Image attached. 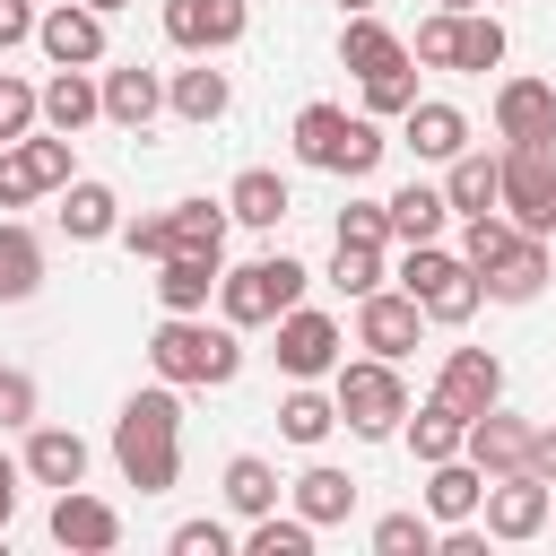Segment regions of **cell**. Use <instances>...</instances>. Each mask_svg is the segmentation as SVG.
Segmentation results:
<instances>
[{"label": "cell", "instance_id": "23", "mask_svg": "<svg viewBox=\"0 0 556 556\" xmlns=\"http://www.w3.org/2000/svg\"><path fill=\"white\" fill-rule=\"evenodd\" d=\"M434 400H452L460 417H478V408H495V400H504V365H495L486 348H452V356H443V374H434Z\"/></svg>", "mask_w": 556, "mask_h": 556}, {"label": "cell", "instance_id": "50", "mask_svg": "<svg viewBox=\"0 0 556 556\" xmlns=\"http://www.w3.org/2000/svg\"><path fill=\"white\" fill-rule=\"evenodd\" d=\"M35 35V0H0V52Z\"/></svg>", "mask_w": 556, "mask_h": 556}, {"label": "cell", "instance_id": "35", "mask_svg": "<svg viewBox=\"0 0 556 556\" xmlns=\"http://www.w3.org/2000/svg\"><path fill=\"white\" fill-rule=\"evenodd\" d=\"M35 287H43V235L0 217V304H26Z\"/></svg>", "mask_w": 556, "mask_h": 556}, {"label": "cell", "instance_id": "52", "mask_svg": "<svg viewBox=\"0 0 556 556\" xmlns=\"http://www.w3.org/2000/svg\"><path fill=\"white\" fill-rule=\"evenodd\" d=\"M530 469L556 486V426H539V434H530Z\"/></svg>", "mask_w": 556, "mask_h": 556}, {"label": "cell", "instance_id": "3", "mask_svg": "<svg viewBox=\"0 0 556 556\" xmlns=\"http://www.w3.org/2000/svg\"><path fill=\"white\" fill-rule=\"evenodd\" d=\"M304 287H313V269H304L295 252H261V261H243V269H217V321L269 330L287 304H304Z\"/></svg>", "mask_w": 556, "mask_h": 556}, {"label": "cell", "instance_id": "31", "mask_svg": "<svg viewBox=\"0 0 556 556\" xmlns=\"http://www.w3.org/2000/svg\"><path fill=\"white\" fill-rule=\"evenodd\" d=\"M382 217H391V243H434L443 217H452V200H443V182H400L382 200Z\"/></svg>", "mask_w": 556, "mask_h": 556}, {"label": "cell", "instance_id": "12", "mask_svg": "<svg viewBox=\"0 0 556 556\" xmlns=\"http://www.w3.org/2000/svg\"><path fill=\"white\" fill-rule=\"evenodd\" d=\"M35 43H43L52 70H96V61H104V9H87V0H52V9L35 17Z\"/></svg>", "mask_w": 556, "mask_h": 556}, {"label": "cell", "instance_id": "51", "mask_svg": "<svg viewBox=\"0 0 556 556\" xmlns=\"http://www.w3.org/2000/svg\"><path fill=\"white\" fill-rule=\"evenodd\" d=\"M17 486H26V469H17V460H9V452H0V530H9V521H17Z\"/></svg>", "mask_w": 556, "mask_h": 556}, {"label": "cell", "instance_id": "19", "mask_svg": "<svg viewBox=\"0 0 556 556\" xmlns=\"http://www.w3.org/2000/svg\"><path fill=\"white\" fill-rule=\"evenodd\" d=\"M35 122H43V130H61V139H78L87 122H104L96 70H52V78L35 87Z\"/></svg>", "mask_w": 556, "mask_h": 556}, {"label": "cell", "instance_id": "27", "mask_svg": "<svg viewBox=\"0 0 556 556\" xmlns=\"http://www.w3.org/2000/svg\"><path fill=\"white\" fill-rule=\"evenodd\" d=\"M287 504H295L313 530H339V521L356 513V478H348V469H330V460H313L304 478H287Z\"/></svg>", "mask_w": 556, "mask_h": 556}, {"label": "cell", "instance_id": "18", "mask_svg": "<svg viewBox=\"0 0 556 556\" xmlns=\"http://www.w3.org/2000/svg\"><path fill=\"white\" fill-rule=\"evenodd\" d=\"M96 96H104V122H122V130H148V122L165 113V78H156L148 61L96 70Z\"/></svg>", "mask_w": 556, "mask_h": 556}, {"label": "cell", "instance_id": "24", "mask_svg": "<svg viewBox=\"0 0 556 556\" xmlns=\"http://www.w3.org/2000/svg\"><path fill=\"white\" fill-rule=\"evenodd\" d=\"M287 208H295V191H287V174H278V165H243V174L226 182V217H235V226H252V235H269Z\"/></svg>", "mask_w": 556, "mask_h": 556}, {"label": "cell", "instance_id": "54", "mask_svg": "<svg viewBox=\"0 0 556 556\" xmlns=\"http://www.w3.org/2000/svg\"><path fill=\"white\" fill-rule=\"evenodd\" d=\"M87 9H104V17H113V9H130V0H87Z\"/></svg>", "mask_w": 556, "mask_h": 556}, {"label": "cell", "instance_id": "9", "mask_svg": "<svg viewBox=\"0 0 556 556\" xmlns=\"http://www.w3.org/2000/svg\"><path fill=\"white\" fill-rule=\"evenodd\" d=\"M547 513H556V486H547L539 469L486 478V495H478V521H486V539H504V547L539 539V530H547Z\"/></svg>", "mask_w": 556, "mask_h": 556}, {"label": "cell", "instance_id": "22", "mask_svg": "<svg viewBox=\"0 0 556 556\" xmlns=\"http://www.w3.org/2000/svg\"><path fill=\"white\" fill-rule=\"evenodd\" d=\"M547 278H556V261H547V235H513V252L478 278L495 304H539L547 295Z\"/></svg>", "mask_w": 556, "mask_h": 556}, {"label": "cell", "instance_id": "49", "mask_svg": "<svg viewBox=\"0 0 556 556\" xmlns=\"http://www.w3.org/2000/svg\"><path fill=\"white\" fill-rule=\"evenodd\" d=\"M122 243H130V261H165V208H148V217H122Z\"/></svg>", "mask_w": 556, "mask_h": 556}, {"label": "cell", "instance_id": "46", "mask_svg": "<svg viewBox=\"0 0 556 556\" xmlns=\"http://www.w3.org/2000/svg\"><path fill=\"white\" fill-rule=\"evenodd\" d=\"M26 130H35V87H26L17 70H0V148L26 139Z\"/></svg>", "mask_w": 556, "mask_h": 556}, {"label": "cell", "instance_id": "13", "mask_svg": "<svg viewBox=\"0 0 556 556\" xmlns=\"http://www.w3.org/2000/svg\"><path fill=\"white\" fill-rule=\"evenodd\" d=\"M530 434H539V426H530V417H513V408L495 400V408H478V417H469L460 452H469L486 478H513V469H530Z\"/></svg>", "mask_w": 556, "mask_h": 556}, {"label": "cell", "instance_id": "30", "mask_svg": "<svg viewBox=\"0 0 556 556\" xmlns=\"http://www.w3.org/2000/svg\"><path fill=\"white\" fill-rule=\"evenodd\" d=\"M460 434H469V417H460L452 400H434V391H426V408L408 400V417H400V443L417 452V469H426V460H452V452H460Z\"/></svg>", "mask_w": 556, "mask_h": 556}, {"label": "cell", "instance_id": "14", "mask_svg": "<svg viewBox=\"0 0 556 556\" xmlns=\"http://www.w3.org/2000/svg\"><path fill=\"white\" fill-rule=\"evenodd\" d=\"M52 539H61L70 556H113V547H122V513H113L104 495H87V486H61V495H52Z\"/></svg>", "mask_w": 556, "mask_h": 556}, {"label": "cell", "instance_id": "37", "mask_svg": "<svg viewBox=\"0 0 556 556\" xmlns=\"http://www.w3.org/2000/svg\"><path fill=\"white\" fill-rule=\"evenodd\" d=\"M278 495H287V478H278L261 452H235V460H226V504H235L243 521H252V513H269Z\"/></svg>", "mask_w": 556, "mask_h": 556}, {"label": "cell", "instance_id": "34", "mask_svg": "<svg viewBox=\"0 0 556 556\" xmlns=\"http://www.w3.org/2000/svg\"><path fill=\"white\" fill-rule=\"evenodd\" d=\"M330 426H339V400H330L321 382H287V400H278V434H287L295 452H313V443H330Z\"/></svg>", "mask_w": 556, "mask_h": 556}, {"label": "cell", "instance_id": "7", "mask_svg": "<svg viewBox=\"0 0 556 556\" xmlns=\"http://www.w3.org/2000/svg\"><path fill=\"white\" fill-rule=\"evenodd\" d=\"M70 174H78L70 139L35 122L26 139H9V148H0V208H35V200H43V191H61Z\"/></svg>", "mask_w": 556, "mask_h": 556}, {"label": "cell", "instance_id": "5", "mask_svg": "<svg viewBox=\"0 0 556 556\" xmlns=\"http://www.w3.org/2000/svg\"><path fill=\"white\" fill-rule=\"evenodd\" d=\"M400 295H417V313L426 321H443V330H460L478 304H486V287H478V269L460 261V252H443V243H400Z\"/></svg>", "mask_w": 556, "mask_h": 556}, {"label": "cell", "instance_id": "48", "mask_svg": "<svg viewBox=\"0 0 556 556\" xmlns=\"http://www.w3.org/2000/svg\"><path fill=\"white\" fill-rule=\"evenodd\" d=\"M339 243H391L382 200H348V208H339Z\"/></svg>", "mask_w": 556, "mask_h": 556}, {"label": "cell", "instance_id": "42", "mask_svg": "<svg viewBox=\"0 0 556 556\" xmlns=\"http://www.w3.org/2000/svg\"><path fill=\"white\" fill-rule=\"evenodd\" d=\"M374 556H434V513H382Z\"/></svg>", "mask_w": 556, "mask_h": 556}, {"label": "cell", "instance_id": "17", "mask_svg": "<svg viewBox=\"0 0 556 556\" xmlns=\"http://www.w3.org/2000/svg\"><path fill=\"white\" fill-rule=\"evenodd\" d=\"M400 148H408V156H426V165H452V156L469 148V113H460V104H443V96H417V104L400 113Z\"/></svg>", "mask_w": 556, "mask_h": 556}, {"label": "cell", "instance_id": "1", "mask_svg": "<svg viewBox=\"0 0 556 556\" xmlns=\"http://www.w3.org/2000/svg\"><path fill=\"white\" fill-rule=\"evenodd\" d=\"M113 460H122V486H139V495H165L182 478V391L174 382H148V391L122 400Z\"/></svg>", "mask_w": 556, "mask_h": 556}, {"label": "cell", "instance_id": "16", "mask_svg": "<svg viewBox=\"0 0 556 556\" xmlns=\"http://www.w3.org/2000/svg\"><path fill=\"white\" fill-rule=\"evenodd\" d=\"M165 104H174V122L208 130V122H226V104H235V78L217 70V52H191V70H174V78H165Z\"/></svg>", "mask_w": 556, "mask_h": 556}, {"label": "cell", "instance_id": "38", "mask_svg": "<svg viewBox=\"0 0 556 556\" xmlns=\"http://www.w3.org/2000/svg\"><path fill=\"white\" fill-rule=\"evenodd\" d=\"M452 70H504V17L495 9H460V52H452Z\"/></svg>", "mask_w": 556, "mask_h": 556}, {"label": "cell", "instance_id": "55", "mask_svg": "<svg viewBox=\"0 0 556 556\" xmlns=\"http://www.w3.org/2000/svg\"><path fill=\"white\" fill-rule=\"evenodd\" d=\"M339 9H348V17H356V9H374V0H339Z\"/></svg>", "mask_w": 556, "mask_h": 556}, {"label": "cell", "instance_id": "40", "mask_svg": "<svg viewBox=\"0 0 556 556\" xmlns=\"http://www.w3.org/2000/svg\"><path fill=\"white\" fill-rule=\"evenodd\" d=\"M408 104H417V61H391V70L365 78V113H374V122H400Z\"/></svg>", "mask_w": 556, "mask_h": 556}, {"label": "cell", "instance_id": "29", "mask_svg": "<svg viewBox=\"0 0 556 556\" xmlns=\"http://www.w3.org/2000/svg\"><path fill=\"white\" fill-rule=\"evenodd\" d=\"M495 191H504V156H495V148H460V156L443 165V200H452V217L495 208Z\"/></svg>", "mask_w": 556, "mask_h": 556}, {"label": "cell", "instance_id": "2", "mask_svg": "<svg viewBox=\"0 0 556 556\" xmlns=\"http://www.w3.org/2000/svg\"><path fill=\"white\" fill-rule=\"evenodd\" d=\"M148 374L174 382V391H226L243 374V330L208 321V313H165L148 330Z\"/></svg>", "mask_w": 556, "mask_h": 556}, {"label": "cell", "instance_id": "11", "mask_svg": "<svg viewBox=\"0 0 556 556\" xmlns=\"http://www.w3.org/2000/svg\"><path fill=\"white\" fill-rule=\"evenodd\" d=\"M417 339H426V313H417V295H400V287H374V295H356V348L365 356H417Z\"/></svg>", "mask_w": 556, "mask_h": 556}, {"label": "cell", "instance_id": "28", "mask_svg": "<svg viewBox=\"0 0 556 556\" xmlns=\"http://www.w3.org/2000/svg\"><path fill=\"white\" fill-rule=\"evenodd\" d=\"M348 130H356L348 104H304V113H295V156H304L313 174H339V165H348Z\"/></svg>", "mask_w": 556, "mask_h": 556}, {"label": "cell", "instance_id": "4", "mask_svg": "<svg viewBox=\"0 0 556 556\" xmlns=\"http://www.w3.org/2000/svg\"><path fill=\"white\" fill-rule=\"evenodd\" d=\"M330 400H339V426L365 434V443H391L400 417H408V382L391 356H339L330 365Z\"/></svg>", "mask_w": 556, "mask_h": 556}, {"label": "cell", "instance_id": "6", "mask_svg": "<svg viewBox=\"0 0 556 556\" xmlns=\"http://www.w3.org/2000/svg\"><path fill=\"white\" fill-rule=\"evenodd\" d=\"M495 156H504L495 208L521 235H556V139H521V148H495Z\"/></svg>", "mask_w": 556, "mask_h": 556}, {"label": "cell", "instance_id": "36", "mask_svg": "<svg viewBox=\"0 0 556 556\" xmlns=\"http://www.w3.org/2000/svg\"><path fill=\"white\" fill-rule=\"evenodd\" d=\"M313 539H321V530H313L295 504H287V513L269 504V513H252V521H243V539H235V547H243V556H313Z\"/></svg>", "mask_w": 556, "mask_h": 556}, {"label": "cell", "instance_id": "20", "mask_svg": "<svg viewBox=\"0 0 556 556\" xmlns=\"http://www.w3.org/2000/svg\"><path fill=\"white\" fill-rule=\"evenodd\" d=\"M52 217H61V235H70V243H104V235H122V191H113V182H96V174H70Z\"/></svg>", "mask_w": 556, "mask_h": 556}, {"label": "cell", "instance_id": "8", "mask_svg": "<svg viewBox=\"0 0 556 556\" xmlns=\"http://www.w3.org/2000/svg\"><path fill=\"white\" fill-rule=\"evenodd\" d=\"M269 330H278V348H269V356H278V374H287V382H330V365L348 356V330H339L321 304H287Z\"/></svg>", "mask_w": 556, "mask_h": 556}, {"label": "cell", "instance_id": "45", "mask_svg": "<svg viewBox=\"0 0 556 556\" xmlns=\"http://www.w3.org/2000/svg\"><path fill=\"white\" fill-rule=\"evenodd\" d=\"M165 547H174V556H235V530H226L217 513H200V521H174Z\"/></svg>", "mask_w": 556, "mask_h": 556}, {"label": "cell", "instance_id": "43", "mask_svg": "<svg viewBox=\"0 0 556 556\" xmlns=\"http://www.w3.org/2000/svg\"><path fill=\"white\" fill-rule=\"evenodd\" d=\"M35 408H43L35 374H26V365H0V434H26V426H35Z\"/></svg>", "mask_w": 556, "mask_h": 556}, {"label": "cell", "instance_id": "26", "mask_svg": "<svg viewBox=\"0 0 556 556\" xmlns=\"http://www.w3.org/2000/svg\"><path fill=\"white\" fill-rule=\"evenodd\" d=\"M478 495H486V469H478L469 452L426 460V513H434V530H443V521H478Z\"/></svg>", "mask_w": 556, "mask_h": 556}, {"label": "cell", "instance_id": "21", "mask_svg": "<svg viewBox=\"0 0 556 556\" xmlns=\"http://www.w3.org/2000/svg\"><path fill=\"white\" fill-rule=\"evenodd\" d=\"M495 139H504V148L556 139V87H547V78H504V87H495Z\"/></svg>", "mask_w": 556, "mask_h": 556}, {"label": "cell", "instance_id": "39", "mask_svg": "<svg viewBox=\"0 0 556 556\" xmlns=\"http://www.w3.org/2000/svg\"><path fill=\"white\" fill-rule=\"evenodd\" d=\"M513 235H521V226H513L504 208H478V217H460V261H469V269L486 278V269H495V261L513 252Z\"/></svg>", "mask_w": 556, "mask_h": 556}, {"label": "cell", "instance_id": "25", "mask_svg": "<svg viewBox=\"0 0 556 556\" xmlns=\"http://www.w3.org/2000/svg\"><path fill=\"white\" fill-rule=\"evenodd\" d=\"M217 269H226V261H208V252H165L148 287H156L165 313H208V304H217Z\"/></svg>", "mask_w": 556, "mask_h": 556}, {"label": "cell", "instance_id": "32", "mask_svg": "<svg viewBox=\"0 0 556 556\" xmlns=\"http://www.w3.org/2000/svg\"><path fill=\"white\" fill-rule=\"evenodd\" d=\"M226 200H174L165 208V252H208V261H226Z\"/></svg>", "mask_w": 556, "mask_h": 556}, {"label": "cell", "instance_id": "47", "mask_svg": "<svg viewBox=\"0 0 556 556\" xmlns=\"http://www.w3.org/2000/svg\"><path fill=\"white\" fill-rule=\"evenodd\" d=\"M382 148H391V139H382V122H374V113H356V130H348V165H339V174H348V182H365V174L382 165Z\"/></svg>", "mask_w": 556, "mask_h": 556}, {"label": "cell", "instance_id": "41", "mask_svg": "<svg viewBox=\"0 0 556 556\" xmlns=\"http://www.w3.org/2000/svg\"><path fill=\"white\" fill-rule=\"evenodd\" d=\"M382 278H391V269H382V243H339V252H330V287H339V295H374Z\"/></svg>", "mask_w": 556, "mask_h": 556}, {"label": "cell", "instance_id": "53", "mask_svg": "<svg viewBox=\"0 0 556 556\" xmlns=\"http://www.w3.org/2000/svg\"><path fill=\"white\" fill-rule=\"evenodd\" d=\"M434 9H452V17H460V9H486V0H434Z\"/></svg>", "mask_w": 556, "mask_h": 556}, {"label": "cell", "instance_id": "44", "mask_svg": "<svg viewBox=\"0 0 556 556\" xmlns=\"http://www.w3.org/2000/svg\"><path fill=\"white\" fill-rule=\"evenodd\" d=\"M452 52H460V17H452V9H434V17L417 26L408 61H426V70H452Z\"/></svg>", "mask_w": 556, "mask_h": 556}, {"label": "cell", "instance_id": "33", "mask_svg": "<svg viewBox=\"0 0 556 556\" xmlns=\"http://www.w3.org/2000/svg\"><path fill=\"white\" fill-rule=\"evenodd\" d=\"M391 61H408V43L374 17V9H356L348 26H339V70H356V78H374V70H391Z\"/></svg>", "mask_w": 556, "mask_h": 556}, {"label": "cell", "instance_id": "15", "mask_svg": "<svg viewBox=\"0 0 556 556\" xmlns=\"http://www.w3.org/2000/svg\"><path fill=\"white\" fill-rule=\"evenodd\" d=\"M87 460H96V452H87V434H70V426H43V417L26 426V452H17V469H26L35 486H52V495H61V486H87Z\"/></svg>", "mask_w": 556, "mask_h": 556}, {"label": "cell", "instance_id": "10", "mask_svg": "<svg viewBox=\"0 0 556 556\" xmlns=\"http://www.w3.org/2000/svg\"><path fill=\"white\" fill-rule=\"evenodd\" d=\"M165 43L174 52H235L252 26V0H165Z\"/></svg>", "mask_w": 556, "mask_h": 556}]
</instances>
